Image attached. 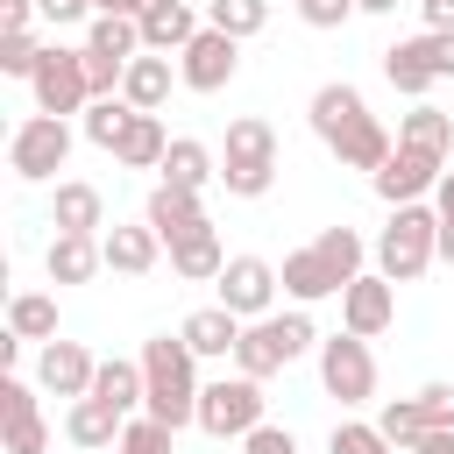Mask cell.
<instances>
[{
	"instance_id": "obj_45",
	"label": "cell",
	"mask_w": 454,
	"mask_h": 454,
	"mask_svg": "<svg viewBox=\"0 0 454 454\" xmlns=\"http://www.w3.org/2000/svg\"><path fill=\"white\" fill-rule=\"evenodd\" d=\"M433 213H440V262H454V170L440 177V192H433Z\"/></svg>"
},
{
	"instance_id": "obj_46",
	"label": "cell",
	"mask_w": 454,
	"mask_h": 454,
	"mask_svg": "<svg viewBox=\"0 0 454 454\" xmlns=\"http://www.w3.org/2000/svg\"><path fill=\"white\" fill-rule=\"evenodd\" d=\"M35 0H0V35H35Z\"/></svg>"
},
{
	"instance_id": "obj_21",
	"label": "cell",
	"mask_w": 454,
	"mask_h": 454,
	"mask_svg": "<svg viewBox=\"0 0 454 454\" xmlns=\"http://www.w3.org/2000/svg\"><path fill=\"white\" fill-rule=\"evenodd\" d=\"M277 277H284V298H291V305H319V298H340V277L319 262V248H312V241H305V248H291Z\"/></svg>"
},
{
	"instance_id": "obj_24",
	"label": "cell",
	"mask_w": 454,
	"mask_h": 454,
	"mask_svg": "<svg viewBox=\"0 0 454 454\" xmlns=\"http://www.w3.org/2000/svg\"><path fill=\"white\" fill-rule=\"evenodd\" d=\"M121 99H128L135 114H163V99H170V57L142 50V57L128 64V78H121Z\"/></svg>"
},
{
	"instance_id": "obj_43",
	"label": "cell",
	"mask_w": 454,
	"mask_h": 454,
	"mask_svg": "<svg viewBox=\"0 0 454 454\" xmlns=\"http://www.w3.org/2000/svg\"><path fill=\"white\" fill-rule=\"evenodd\" d=\"M241 454H298V433H291V426H270V419H262V426H255V433L241 440Z\"/></svg>"
},
{
	"instance_id": "obj_25",
	"label": "cell",
	"mask_w": 454,
	"mask_h": 454,
	"mask_svg": "<svg viewBox=\"0 0 454 454\" xmlns=\"http://www.w3.org/2000/svg\"><path fill=\"white\" fill-rule=\"evenodd\" d=\"M170 270H177L184 284H220V270H227V248H220V234H213V227H199V234L170 241Z\"/></svg>"
},
{
	"instance_id": "obj_16",
	"label": "cell",
	"mask_w": 454,
	"mask_h": 454,
	"mask_svg": "<svg viewBox=\"0 0 454 454\" xmlns=\"http://www.w3.org/2000/svg\"><path fill=\"white\" fill-rule=\"evenodd\" d=\"M50 227H57V234H106V199H99V184L57 177V192H50Z\"/></svg>"
},
{
	"instance_id": "obj_17",
	"label": "cell",
	"mask_w": 454,
	"mask_h": 454,
	"mask_svg": "<svg viewBox=\"0 0 454 454\" xmlns=\"http://www.w3.org/2000/svg\"><path fill=\"white\" fill-rule=\"evenodd\" d=\"M184 348L199 355V362H234V348H241V319L227 312V305H199V312H184Z\"/></svg>"
},
{
	"instance_id": "obj_12",
	"label": "cell",
	"mask_w": 454,
	"mask_h": 454,
	"mask_svg": "<svg viewBox=\"0 0 454 454\" xmlns=\"http://www.w3.org/2000/svg\"><path fill=\"white\" fill-rule=\"evenodd\" d=\"M390 326H397V284H390L383 270H362V277L340 291V333L376 340V333H390Z\"/></svg>"
},
{
	"instance_id": "obj_4",
	"label": "cell",
	"mask_w": 454,
	"mask_h": 454,
	"mask_svg": "<svg viewBox=\"0 0 454 454\" xmlns=\"http://www.w3.org/2000/svg\"><path fill=\"white\" fill-rule=\"evenodd\" d=\"M220 184L227 199H262L277 184V128L262 114L227 121V149H220Z\"/></svg>"
},
{
	"instance_id": "obj_29",
	"label": "cell",
	"mask_w": 454,
	"mask_h": 454,
	"mask_svg": "<svg viewBox=\"0 0 454 454\" xmlns=\"http://www.w3.org/2000/svg\"><path fill=\"white\" fill-rule=\"evenodd\" d=\"M312 248H319V262H326V270L340 277V291H348V284L362 277V262H369V241H362V234H355L348 220H333V227H319V234H312Z\"/></svg>"
},
{
	"instance_id": "obj_8",
	"label": "cell",
	"mask_w": 454,
	"mask_h": 454,
	"mask_svg": "<svg viewBox=\"0 0 454 454\" xmlns=\"http://www.w3.org/2000/svg\"><path fill=\"white\" fill-rule=\"evenodd\" d=\"M213 291H220L213 305H227V312L248 326V319H270V312H277L284 277H277V262H262V255H227V270H220Z\"/></svg>"
},
{
	"instance_id": "obj_33",
	"label": "cell",
	"mask_w": 454,
	"mask_h": 454,
	"mask_svg": "<svg viewBox=\"0 0 454 454\" xmlns=\"http://www.w3.org/2000/svg\"><path fill=\"white\" fill-rule=\"evenodd\" d=\"M206 28H220V35H234V43H248V35H262V28H270V0H206Z\"/></svg>"
},
{
	"instance_id": "obj_18",
	"label": "cell",
	"mask_w": 454,
	"mask_h": 454,
	"mask_svg": "<svg viewBox=\"0 0 454 454\" xmlns=\"http://www.w3.org/2000/svg\"><path fill=\"white\" fill-rule=\"evenodd\" d=\"M362 114H369V99H362V85H348V78H326V85L312 92V106H305V121H312L319 142H333V135L355 128Z\"/></svg>"
},
{
	"instance_id": "obj_15",
	"label": "cell",
	"mask_w": 454,
	"mask_h": 454,
	"mask_svg": "<svg viewBox=\"0 0 454 454\" xmlns=\"http://www.w3.org/2000/svg\"><path fill=\"white\" fill-rule=\"evenodd\" d=\"M206 28V7H192V0H149V14H142V50H156V57H184V43Z\"/></svg>"
},
{
	"instance_id": "obj_1",
	"label": "cell",
	"mask_w": 454,
	"mask_h": 454,
	"mask_svg": "<svg viewBox=\"0 0 454 454\" xmlns=\"http://www.w3.org/2000/svg\"><path fill=\"white\" fill-rule=\"evenodd\" d=\"M142 383H149V397H142V411L149 419H163L170 433H184V426H199V355L184 348V333H156V340H142Z\"/></svg>"
},
{
	"instance_id": "obj_40",
	"label": "cell",
	"mask_w": 454,
	"mask_h": 454,
	"mask_svg": "<svg viewBox=\"0 0 454 454\" xmlns=\"http://www.w3.org/2000/svg\"><path fill=\"white\" fill-rule=\"evenodd\" d=\"M14 419H35V390L14 369H0V426H14Z\"/></svg>"
},
{
	"instance_id": "obj_11",
	"label": "cell",
	"mask_w": 454,
	"mask_h": 454,
	"mask_svg": "<svg viewBox=\"0 0 454 454\" xmlns=\"http://www.w3.org/2000/svg\"><path fill=\"white\" fill-rule=\"evenodd\" d=\"M440 177H447V163L440 156H426V149H390V163L369 177V192L383 199V206H419V199H433L440 192Z\"/></svg>"
},
{
	"instance_id": "obj_38",
	"label": "cell",
	"mask_w": 454,
	"mask_h": 454,
	"mask_svg": "<svg viewBox=\"0 0 454 454\" xmlns=\"http://www.w3.org/2000/svg\"><path fill=\"white\" fill-rule=\"evenodd\" d=\"M43 50H50V43H35V35H0V71H7V78H35Z\"/></svg>"
},
{
	"instance_id": "obj_9",
	"label": "cell",
	"mask_w": 454,
	"mask_h": 454,
	"mask_svg": "<svg viewBox=\"0 0 454 454\" xmlns=\"http://www.w3.org/2000/svg\"><path fill=\"white\" fill-rule=\"evenodd\" d=\"M319 390L340 397V404H369L376 397V355H369V340L326 333L319 340Z\"/></svg>"
},
{
	"instance_id": "obj_23",
	"label": "cell",
	"mask_w": 454,
	"mask_h": 454,
	"mask_svg": "<svg viewBox=\"0 0 454 454\" xmlns=\"http://www.w3.org/2000/svg\"><path fill=\"white\" fill-rule=\"evenodd\" d=\"M397 142H404V149H426V156L447 163V156H454V114L433 106V99H419V106L397 121Z\"/></svg>"
},
{
	"instance_id": "obj_28",
	"label": "cell",
	"mask_w": 454,
	"mask_h": 454,
	"mask_svg": "<svg viewBox=\"0 0 454 454\" xmlns=\"http://www.w3.org/2000/svg\"><path fill=\"white\" fill-rule=\"evenodd\" d=\"M220 177V156L199 142V135H177L170 142V156H163V184H184V192H206Z\"/></svg>"
},
{
	"instance_id": "obj_39",
	"label": "cell",
	"mask_w": 454,
	"mask_h": 454,
	"mask_svg": "<svg viewBox=\"0 0 454 454\" xmlns=\"http://www.w3.org/2000/svg\"><path fill=\"white\" fill-rule=\"evenodd\" d=\"M411 397H419V411H426L433 433H454V383H419Z\"/></svg>"
},
{
	"instance_id": "obj_7",
	"label": "cell",
	"mask_w": 454,
	"mask_h": 454,
	"mask_svg": "<svg viewBox=\"0 0 454 454\" xmlns=\"http://www.w3.org/2000/svg\"><path fill=\"white\" fill-rule=\"evenodd\" d=\"M28 92H35V114H57V121L85 114V106H92L85 50H64V43H50V50H43V64H35V78H28Z\"/></svg>"
},
{
	"instance_id": "obj_35",
	"label": "cell",
	"mask_w": 454,
	"mask_h": 454,
	"mask_svg": "<svg viewBox=\"0 0 454 454\" xmlns=\"http://www.w3.org/2000/svg\"><path fill=\"white\" fill-rule=\"evenodd\" d=\"M128 121H135V106H128V99H92V106H85V142L114 156V149H121V135H128Z\"/></svg>"
},
{
	"instance_id": "obj_34",
	"label": "cell",
	"mask_w": 454,
	"mask_h": 454,
	"mask_svg": "<svg viewBox=\"0 0 454 454\" xmlns=\"http://www.w3.org/2000/svg\"><path fill=\"white\" fill-rule=\"evenodd\" d=\"M376 433H383V440H390L397 454H411V447H419V440H426L433 426H426V411H419V397H390V404L376 411Z\"/></svg>"
},
{
	"instance_id": "obj_50",
	"label": "cell",
	"mask_w": 454,
	"mask_h": 454,
	"mask_svg": "<svg viewBox=\"0 0 454 454\" xmlns=\"http://www.w3.org/2000/svg\"><path fill=\"white\" fill-rule=\"evenodd\" d=\"M411 454H454V433H426V440H419Z\"/></svg>"
},
{
	"instance_id": "obj_26",
	"label": "cell",
	"mask_w": 454,
	"mask_h": 454,
	"mask_svg": "<svg viewBox=\"0 0 454 454\" xmlns=\"http://www.w3.org/2000/svg\"><path fill=\"white\" fill-rule=\"evenodd\" d=\"M121 426H128V419H121V411H106L99 397L64 404V440H71V447H85V454H92V447H114V440H121Z\"/></svg>"
},
{
	"instance_id": "obj_10",
	"label": "cell",
	"mask_w": 454,
	"mask_h": 454,
	"mask_svg": "<svg viewBox=\"0 0 454 454\" xmlns=\"http://www.w3.org/2000/svg\"><path fill=\"white\" fill-rule=\"evenodd\" d=\"M234 71H241V43L220 35V28H199V35L184 43V57H177V85H184V92H227Z\"/></svg>"
},
{
	"instance_id": "obj_27",
	"label": "cell",
	"mask_w": 454,
	"mask_h": 454,
	"mask_svg": "<svg viewBox=\"0 0 454 454\" xmlns=\"http://www.w3.org/2000/svg\"><path fill=\"white\" fill-rule=\"evenodd\" d=\"M163 156H170L163 121H156V114H135L128 135H121V149H114V163H121V170H163Z\"/></svg>"
},
{
	"instance_id": "obj_37",
	"label": "cell",
	"mask_w": 454,
	"mask_h": 454,
	"mask_svg": "<svg viewBox=\"0 0 454 454\" xmlns=\"http://www.w3.org/2000/svg\"><path fill=\"white\" fill-rule=\"evenodd\" d=\"M326 454H397V447L376 433V419H340L326 433Z\"/></svg>"
},
{
	"instance_id": "obj_44",
	"label": "cell",
	"mask_w": 454,
	"mask_h": 454,
	"mask_svg": "<svg viewBox=\"0 0 454 454\" xmlns=\"http://www.w3.org/2000/svg\"><path fill=\"white\" fill-rule=\"evenodd\" d=\"M291 7H298L305 28H340V21L355 14V0H291Z\"/></svg>"
},
{
	"instance_id": "obj_2",
	"label": "cell",
	"mask_w": 454,
	"mask_h": 454,
	"mask_svg": "<svg viewBox=\"0 0 454 454\" xmlns=\"http://www.w3.org/2000/svg\"><path fill=\"white\" fill-rule=\"evenodd\" d=\"M369 255H376V270H383L390 284H419V277L440 262V213H433V199L390 206V220L376 227Z\"/></svg>"
},
{
	"instance_id": "obj_41",
	"label": "cell",
	"mask_w": 454,
	"mask_h": 454,
	"mask_svg": "<svg viewBox=\"0 0 454 454\" xmlns=\"http://www.w3.org/2000/svg\"><path fill=\"white\" fill-rule=\"evenodd\" d=\"M7 433V454H50V426H43V411L35 419H14V426H0Z\"/></svg>"
},
{
	"instance_id": "obj_36",
	"label": "cell",
	"mask_w": 454,
	"mask_h": 454,
	"mask_svg": "<svg viewBox=\"0 0 454 454\" xmlns=\"http://www.w3.org/2000/svg\"><path fill=\"white\" fill-rule=\"evenodd\" d=\"M114 454H177V433H170L163 419H149V411H142V419H128V426H121Z\"/></svg>"
},
{
	"instance_id": "obj_48",
	"label": "cell",
	"mask_w": 454,
	"mask_h": 454,
	"mask_svg": "<svg viewBox=\"0 0 454 454\" xmlns=\"http://www.w3.org/2000/svg\"><path fill=\"white\" fill-rule=\"evenodd\" d=\"M419 28H433V35H454V0H419Z\"/></svg>"
},
{
	"instance_id": "obj_49",
	"label": "cell",
	"mask_w": 454,
	"mask_h": 454,
	"mask_svg": "<svg viewBox=\"0 0 454 454\" xmlns=\"http://www.w3.org/2000/svg\"><path fill=\"white\" fill-rule=\"evenodd\" d=\"M92 14H128V21H142L149 0H92Z\"/></svg>"
},
{
	"instance_id": "obj_14",
	"label": "cell",
	"mask_w": 454,
	"mask_h": 454,
	"mask_svg": "<svg viewBox=\"0 0 454 454\" xmlns=\"http://www.w3.org/2000/svg\"><path fill=\"white\" fill-rule=\"evenodd\" d=\"M142 227H156V234H163V248H170V241H184V234L213 227V220H206L199 192H184V184H163V177H156V192H149V206H142Z\"/></svg>"
},
{
	"instance_id": "obj_51",
	"label": "cell",
	"mask_w": 454,
	"mask_h": 454,
	"mask_svg": "<svg viewBox=\"0 0 454 454\" xmlns=\"http://www.w3.org/2000/svg\"><path fill=\"white\" fill-rule=\"evenodd\" d=\"M355 14H397V0H355Z\"/></svg>"
},
{
	"instance_id": "obj_22",
	"label": "cell",
	"mask_w": 454,
	"mask_h": 454,
	"mask_svg": "<svg viewBox=\"0 0 454 454\" xmlns=\"http://www.w3.org/2000/svg\"><path fill=\"white\" fill-rule=\"evenodd\" d=\"M92 397H99L106 411L135 419V411H142V397H149V383H142V362H135V355H106V362H99V376H92Z\"/></svg>"
},
{
	"instance_id": "obj_30",
	"label": "cell",
	"mask_w": 454,
	"mask_h": 454,
	"mask_svg": "<svg viewBox=\"0 0 454 454\" xmlns=\"http://www.w3.org/2000/svg\"><path fill=\"white\" fill-rule=\"evenodd\" d=\"M85 50H92V57H114V64H135V57H142V21H128V14H92V21H85Z\"/></svg>"
},
{
	"instance_id": "obj_47",
	"label": "cell",
	"mask_w": 454,
	"mask_h": 454,
	"mask_svg": "<svg viewBox=\"0 0 454 454\" xmlns=\"http://www.w3.org/2000/svg\"><path fill=\"white\" fill-rule=\"evenodd\" d=\"M35 14L50 28H64V21H92V0H35Z\"/></svg>"
},
{
	"instance_id": "obj_42",
	"label": "cell",
	"mask_w": 454,
	"mask_h": 454,
	"mask_svg": "<svg viewBox=\"0 0 454 454\" xmlns=\"http://www.w3.org/2000/svg\"><path fill=\"white\" fill-rule=\"evenodd\" d=\"M411 50L426 57V71H433V78H454V35H433V28H419V35H411Z\"/></svg>"
},
{
	"instance_id": "obj_5",
	"label": "cell",
	"mask_w": 454,
	"mask_h": 454,
	"mask_svg": "<svg viewBox=\"0 0 454 454\" xmlns=\"http://www.w3.org/2000/svg\"><path fill=\"white\" fill-rule=\"evenodd\" d=\"M262 404H270V397H262L255 376H241V369H234V376H213V383L199 390V433H206V440H248V433L262 426Z\"/></svg>"
},
{
	"instance_id": "obj_32",
	"label": "cell",
	"mask_w": 454,
	"mask_h": 454,
	"mask_svg": "<svg viewBox=\"0 0 454 454\" xmlns=\"http://www.w3.org/2000/svg\"><path fill=\"white\" fill-rule=\"evenodd\" d=\"M383 78H390V92H404V99H411V106H419V99H426V92H433V85H440V78H433V71H426V57H419V50H411V35H404V43H390V50H383Z\"/></svg>"
},
{
	"instance_id": "obj_6",
	"label": "cell",
	"mask_w": 454,
	"mask_h": 454,
	"mask_svg": "<svg viewBox=\"0 0 454 454\" xmlns=\"http://www.w3.org/2000/svg\"><path fill=\"white\" fill-rule=\"evenodd\" d=\"M64 163H71V121H57V114L14 121V135H7V170H14L21 184H50Z\"/></svg>"
},
{
	"instance_id": "obj_31",
	"label": "cell",
	"mask_w": 454,
	"mask_h": 454,
	"mask_svg": "<svg viewBox=\"0 0 454 454\" xmlns=\"http://www.w3.org/2000/svg\"><path fill=\"white\" fill-rule=\"evenodd\" d=\"M7 333L14 340H35V348L57 340V298L50 291H14L7 298Z\"/></svg>"
},
{
	"instance_id": "obj_3",
	"label": "cell",
	"mask_w": 454,
	"mask_h": 454,
	"mask_svg": "<svg viewBox=\"0 0 454 454\" xmlns=\"http://www.w3.org/2000/svg\"><path fill=\"white\" fill-rule=\"evenodd\" d=\"M298 355H319V326H312L305 305L270 312V319H248V326H241V348H234V369L255 376V383H270V376L291 369Z\"/></svg>"
},
{
	"instance_id": "obj_19",
	"label": "cell",
	"mask_w": 454,
	"mask_h": 454,
	"mask_svg": "<svg viewBox=\"0 0 454 454\" xmlns=\"http://www.w3.org/2000/svg\"><path fill=\"white\" fill-rule=\"evenodd\" d=\"M99 255H106V270H121V277H149V270L163 262V234H156V227H106V234H99Z\"/></svg>"
},
{
	"instance_id": "obj_13",
	"label": "cell",
	"mask_w": 454,
	"mask_h": 454,
	"mask_svg": "<svg viewBox=\"0 0 454 454\" xmlns=\"http://www.w3.org/2000/svg\"><path fill=\"white\" fill-rule=\"evenodd\" d=\"M92 376H99V355H92L85 340H43V348H35V383H43L50 397L78 404V397H92Z\"/></svg>"
},
{
	"instance_id": "obj_20",
	"label": "cell",
	"mask_w": 454,
	"mask_h": 454,
	"mask_svg": "<svg viewBox=\"0 0 454 454\" xmlns=\"http://www.w3.org/2000/svg\"><path fill=\"white\" fill-rule=\"evenodd\" d=\"M43 270H50V284H92V270H106L99 234H50Z\"/></svg>"
}]
</instances>
